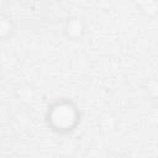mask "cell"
I'll return each mask as SVG.
<instances>
[{
    "instance_id": "6da1fadb",
    "label": "cell",
    "mask_w": 158,
    "mask_h": 158,
    "mask_svg": "<svg viewBox=\"0 0 158 158\" xmlns=\"http://www.w3.org/2000/svg\"><path fill=\"white\" fill-rule=\"evenodd\" d=\"M52 120L57 126H68L73 121V111L68 106H59L54 110Z\"/></svg>"
}]
</instances>
